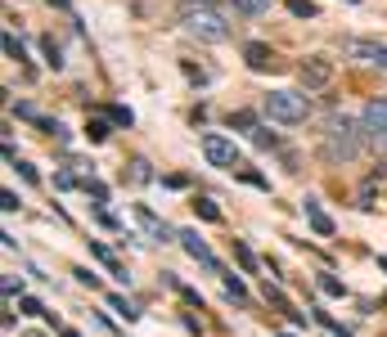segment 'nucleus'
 <instances>
[{
    "instance_id": "obj_1",
    "label": "nucleus",
    "mask_w": 387,
    "mask_h": 337,
    "mask_svg": "<svg viewBox=\"0 0 387 337\" xmlns=\"http://www.w3.org/2000/svg\"><path fill=\"white\" fill-rule=\"evenodd\" d=\"M365 144H369V130L365 122H352V117H338V122L329 126V135H324V158L329 162H356L360 153H365Z\"/></svg>"
},
{
    "instance_id": "obj_2",
    "label": "nucleus",
    "mask_w": 387,
    "mask_h": 337,
    "mask_svg": "<svg viewBox=\"0 0 387 337\" xmlns=\"http://www.w3.org/2000/svg\"><path fill=\"white\" fill-rule=\"evenodd\" d=\"M185 32L189 36H198L203 45H221V41H230V18L221 14L216 5H185Z\"/></svg>"
},
{
    "instance_id": "obj_3",
    "label": "nucleus",
    "mask_w": 387,
    "mask_h": 337,
    "mask_svg": "<svg viewBox=\"0 0 387 337\" xmlns=\"http://www.w3.org/2000/svg\"><path fill=\"white\" fill-rule=\"evenodd\" d=\"M266 117L280 126H297L311 117V99L302 90H270L266 94Z\"/></svg>"
},
{
    "instance_id": "obj_4",
    "label": "nucleus",
    "mask_w": 387,
    "mask_h": 337,
    "mask_svg": "<svg viewBox=\"0 0 387 337\" xmlns=\"http://www.w3.org/2000/svg\"><path fill=\"white\" fill-rule=\"evenodd\" d=\"M203 158H208V166H221V171H230V166H239V149L234 140L216 135V130H208L203 135Z\"/></svg>"
},
{
    "instance_id": "obj_5",
    "label": "nucleus",
    "mask_w": 387,
    "mask_h": 337,
    "mask_svg": "<svg viewBox=\"0 0 387 337\" xmlns=\"http://www.w3.org/2000/svg\"><path fill=\"white\" fill-rule=\"evenodd\" d=\"M297 77H302V86L306 90H324L333 81V59H324V54H311L306 63L297 68Z\"/></svg>"
},
{
    "instance_id": "obj_6",
    "label": "nucleus",
    "mask_w": 387,
    "mask_h": 337,
    "mask_svg": "<svg viewBox=\"0 0 387 337\" xmlns=\"http://www.w3.org/2000/svg\"><path fill=\"white\" fill-rule=\"evenodd\" d=\"M136 225L144 230V238H153V243H172V238H180L172 225H167L162 216H153L149 207H144V202H136Z\"/></svg>"
},
{
    "instance_id": "obj_7",
    "label": "nucleus",
    "mask_w": 387,
    "mask_h": 337,
    "mask_svg": "<svg viewBox=\"0 0 387 337\" xmlns=\"http://www.w3.org/2000/svg\"><path fill=\"white\" fill-rule=\"evenodd\" d=\"M343 54H352V59H360V63H374V68H383L387 72V45H379V41H343Z\"/></svg>"
},
{
    "instance_id": "obj_8",
    "label": "nucleus",
    "mask_w": 387,
    "mask_h": 337,
    "mask_svg": "<svg viewBox=\"0 0 387 337\" xmlns=\"http://www.w3.org/2000/svg\"><path fill=\"white\" fill-rule=\"evenodd\" d=\"M180 247H185V252H189L194 261H198L203 270L221 274V261H216V257H212V247H208V243H203V238H198V230H180Z\"/></svg>"
},
{
    "instance_id": "obj_9",
    "label": "nucleus",
    "mask_w": 387,
    "mask_h": 337,
    "mask_svg": "<svg viewBox=\"0 0 387 337\" xmlns=\"http://www.w3.org/2000/svg\"><path fill=\"white\" fill-rule=\"evenodd\" d=\"M360 122H365L369 140L374 135H387V99H369L365 108H360Z\"/></svg>"
},
{
    "instance_id": "obj_10",
    "label": "nucleus",
    "mask_w": 387,
    "mask_h": 337,
    "mask_svg": "<svg viewBox=\"0 0 387 337\" xmlns=\"http://www.w3.org/2000/svg\"><path fill=\"white\" fill-rule=\"evenodd\" d=\"M244 59H248V68H252V72H266V68H275V50H270V45H261V41L244 45Z\"/></svg>"
},
{
    "instance_id": "obj_11",
    "label": "nucleus",
    "mask_w": 387,
    "mask_h": 337,
    "mask_svg": "<svg viewBox=\"0 0 387 337\" xmlns=\"http://www.w3.org/2000/svg\"><path fill=\"white\" fill-rule=\"evenodd\" d=\"M90 257H100L104 266L113 270V279H117V283H131V270H126V266H122V261H117V257H113V252H108L104 243H90Z\"/></svg>"
},
{
    "instance_id": "obj_12",
    "label": "nucleus",
    "mask_w": 387,
    "mask_h": 337,
    "mask_svg": "<svg viewBox=\"0 0 387 337\" xmlns=\"http://www.w3.org/2000/svg\"><path fill=\"white\" fill-rule=\"evenodd\" d=\"M306 221H311V230H316L320 238H329V234H333V221L320 212V202H316V198H306Z\"/></svg>"
},
{
    "instance_id": "obj_13",
    "label": "nucleus",
    "mask_w": 387,
    "mask_h": 337,
    "mask_svg": "<svg viewBox=\"0 0 387 337\" xmlns=\"http://www.w3.org/2000/svg\"><path fill=\"white\" fill-rule=\"evenodd\" d=\"M126 176H131V185H149V180H153V166H149V158H136Z\"/></svg>"
},
{
    "instance_id": "obj_14",
    "label": "nucleus",
    "mask_w": 387,
    "mask_h": 337,
    "mask_svg": "<svg viewBox=\"0 0 387 337\" xmlns=\"http://www.w3.org/2000/svg\"><path fill=\"white\" fill-rule=\"evenodd\" d=\"M234 9L248 18H261V14H270V0H234Z\"/></svg>"
},
{
    "instance_id": "obj_15",
    "label": "nucleus",
    "mask_w": 387,
    "mask_h": 337,
    "mask_svg": "<svg viewBox=\"0 0 387 337\" xmlns=\"http://www.w3.org/2000/svg\"><path fill=\"white\" fill-rule=\"evenodd\" d=\"M225 297H234V302H248V288H244V279H239V274H225Z\"/></svg>"
},
{
    "instance_id": "obj_16",
    "label": "nucleus",
    "mask_w": 387,
    "mask_h": 337,
    "mask_svg": "<svg viewBox=\"0 0 387 337\" xmlns=\"http://www.w3.org/2000/svg\"><path fill=\"white\" fill-rule=\"evenodd\" d=\"M41 50H45V63H50L54 72L64 68V50H59V45H54V36H45V41H41Z\"/></svg>"
},
{
    "instance_id": "obj_17",
    "label": "nucleus",
    "mask_w": 387,
    "mask_h": 337,
    "mask_svg": "<svg viewBox=\"0 0 387 337\" xmlns=\"http://www.w3.org/2000/svg\"><path fill=\"white\" fill-rule=\"evenodd\" d=\"M108 310H117V315H122V319H136V315H140V310L131 306L126 297H117V293H108Z\"/></svg>"
},
{
    "instance_id": "obj_18",
    "label": "nucleus",
    "mask_w": 387,
    "mask_h": 337,
    "mask_svg": "<svg viewBox=\"0 0 387 337\" xmlns=\"http://www.w3.org/2000/svg\"><path fill=\"white\" fill-rule=\"evenodd\" d=\"M77 185H86L77 171H68V166H64V171H54V189H77Z\"/></svg>"
},
{
    "instance_id": "obj_19",
    "label": "nucleus",
    "mask_w": 387,
    "mask_h": 337,
    "mask_svg": "<svg viewBox=\"0 0 387 337\" xmlns=\"http://www.w3.org/2000/svg\"><path fill=\"white\" fill-rule=\"evenodd\" d=\"M234 261L244 266V274H257V257H252V252H248L244 243H234Z\"/></svg>"
},
{
    "instance_id": "obj_20",
    "label": "nucleus",
    "mask_w": 387,
    "mask_h": 337,
    "mask_svg": "<svg viewBox=\"0 0 387 337\" xmlns=\"http://www.w3.org/2000/svg\"><path fill=\"white\" fill-rule=\"evenodd\" d=\"M5 54L14 59V63H23V59H28V50H23V41H18L14 32H5Z\"/></svg>"
},
{
    "instance_id": "obj_21",
    "label": "nucleus",
    "mask_w": 387,
    "mask_h": 337,
    "mask_svg": "<svg viewBox=\"0 0 387 337\" xmlns=\"http://www.w3.org/2000/svg\"><path fill=\"white\" fill-rule=\"evenodd\" d=\"M194 212H198L203 221H221V207H216L212 198H198V202H194Z\"/></svg>"
},
{
    "instance_id": "obj_22",
    "label": "nucleus",
    "mask_w": 387,
    "mask_h": 337,
    "mask_svg": "<svg viewBox=\"0 0 387 337\" xmlns=\"http://www.w3.org/2000/svg\"><path fill=\"white\" fill-rule=\"evenodd\" d=\"M230 126H239V130H257V113H230Z\"/></svg>"
},
{
    "instance_id": "obj_23",
    "label": "nucleus",
    "mask_w": 387,
    "mask_h": 337,
    "mask_svg": "<svg viewBox=\"0 0 387 337\" xmlns=\"http://www.w3.org/2000/svg\"><path fill=\"white\" fill-rule=\"evenodd\" d=\"M108 122H113V126H131V122H136V113L117 104V108H108Z\"/></svg>"
},
{
    "instance_id": "obj_24",
    "label": "nucleus",
    "mask_w": 387,
    "mask_h": 337,
    "mask_svg": "<svg viewBox=\"0 0 387 337\" xmlns=\"http://www.w3.org/2000/svg\"><path fill=\"white\" fill-rule=\"evenodd\" d=\"M288 14L293 18H316V5H311V0H288Z\"/></svg>"
},
{
    "instance_id": "obj_25",
    "label": "nucleus",
    "mask_w": 387,
    "mask_h": 337,
    "mask_svg": "<svg viewBox=\"0 0 387 337\" xmlns=\"http://www.w3.org/2000/svg\"><path fill=\"white\" fill-rule=\"evenodd\" d=\"M252 144H257V149H275L280 135H275V130H252Z\"/></svg>"
},
{
    "instance_id": "obj_26",
    "label": "nucleus",
    "mask_w": 387,
    "mask_h": 337,
    "mask_svg": "<svg viewBox=\"0 0 387 337\" xmlns=\"http://www.w3.org/2000/svg\"><path fill=\"white\" fill-rule=\"evenodd\" d=\"M86 135H90V144H104V140H108V122H90Z\"/></svg>"
},
{
    "instance_id": "obj_27",
    "label": "nucleus",
    "mask_w": 387,
    "mask_h": 337,
    "mask_svg": "<svg viewBox=\"0 0 387 337\" xmlns=\"http://www.w3.org/2000/svg\"><path fill=\"white\" fill-rule=\"evenodd\" d=\"M320 288H324V293H329V297H343V293H347V288H343V283H338V279H333V274H320Z\"/></svg>"
},
{
    "instance_id": "obj_28",
    "label": "nucleus",
    "mask_w": 387,
    "mask_h": 337,
    "mask_svg": "<svg viewBox=\"0 0 387 337\" xmlns=\"http://www.w3.org/2000/svg\"><path fill=\"white\" fill-rule=\"evenodd\" d=\"M86 194H90L95 202H100V207H104V202H108V189L100 185V180H86Z\"/></svg>"
},
{
    "instance_id": "obj_29",
    "label": "nucleus",
    "mask_w": 387,
    "mask_h": 337,
    "mask_svg": "<svg viewBox=\"0 0 387 337\" xmlns=\"http://www.w3.org/2000/svg\"><path fill=\"white\" fill-rule=\"evenodd\" d=\"M18 306H23V315H45V306L36 297H18Z\"/></svg>"
},
{
    "instance_id": "obj_30",
    "label": "nucleus",
    "mask_w": 387,
    "mask_h": 337,
    "mask_svg": "<svg viewBox=\"0 0 387 337\" xmlns=\"http://www.w3.org/2000/svg\"><path fill=\"white\" fill-rule=\"evenodd\" d=\"M0 207H5L9 216H14V212H18V194H14V189H5V194H0Z\"/></svg>"
},
{
    "instance_id": "obj_31",
    "label": "nucleus",
    "mask_w": 387,
    "mask_h": 337,
    "mask_svg": "<svg viewBox=\"0 0 387 337\" xmlns=\"http://www.w3.org/2000/svg\"><path fill=\"white\" fill-rule=\"evenodd\" d=\"M5 297H9V302H14V297H23V283L14 279V274H5Z\"/></svg>"
},
{
    "instance_id": "obj_32",
    "label": "nucleus",
    "mask_w": 387,
    "mask_h": 337,
    "mask_svg": "<svg viewBox=\"0 0 387 337\" xmlns=\"http://www.w3.org/2000/svg\"><path fill=\"white\" fill-rule=\"evenodd\" d=\"M14 171L28 180V185H36V180H41V176H36V166H28V162H14Z\"/></svg>"
},
{
    "instance_id": "obj_33",
    "label": "nucleus",
    "mask_w": 387,
    "mask_h": 337,
    "mask_svg": "<svg viewBox=\"0 0 387 337\" xmlns=\"http://www.w3.org/2000/svg\"><path fill=\"white\" fill-rule=\"evenodd\" d=\"M369 144H374V153H379V158H387V135H374Z\"/></svg>"
},
{
    "instance_id": "obj_34",
    "label": "nucleus",
    "mask_w": 387,
    "mask_h": 337,
    "mask_svg": "<svg viewBox=\"0 0 387 337\" xmlns=\"http://www.w3.org/2000/svg\"><path fill=\"white\" fill-rule=\"evenodd\" d=\"M185 5H216V0H185Z\"/></svg>"
},
{
    "instance_id": "obj_35",
    "label": "nucleus",
    "mask_w": 387,
    "mask_h": 337,
    "mask_svg": "<svg viewBox=\"0 0 387 337\" xmlns=\"http://www.w3.org/2000/svg\"><path fill=\"white\" fill-rule=\"evenodd\" d=\"M59 337H81V333H77V329H64V333H59Z\"/></svg>"
},
{
    "instance_id": "obj_36",
    "label": "nucleus",
    "mask_w": 387,
    "mask_h": 337,
    "mask_svg": "<svg viewBox=\"0 0 387 337\" xmlns=\"http://www.w3.org/2000/svg\"><path fill=\"white\" fill-rule=\"evenodd\" d=\"M50 5H59V9H68V0H50Z\"/></svg>"
},
{
    "instance_id": "obj_37",
    "label": "nucleus",
    "mask_w": 387,
    "mask_h": 337,
    "mask_svg": "<svg viewBox=\"0 0 387 337\" xmlns=\"http://www.w3.org/2000/svg\"><path fill=\"white\" fill-rule=\"evenodd\" d=\"M275 337H297V333H288V329H284V333H275Z\"/></svg>"
},
{
    "instance_id": "obj_38",
    "label": "nucleus",
    "mask_w": 387,
    "mask_h": 337,
    "mask_svg": "<svg viewBox=\"0 0 387 337\" xmlns=\"http://www.w3.org/2000/svg\"><path fill=\"white\" fill-rule=\"evenodd\" d=\"M28 337H41V333H28Z\"/></svg>"
}]
</instances>
